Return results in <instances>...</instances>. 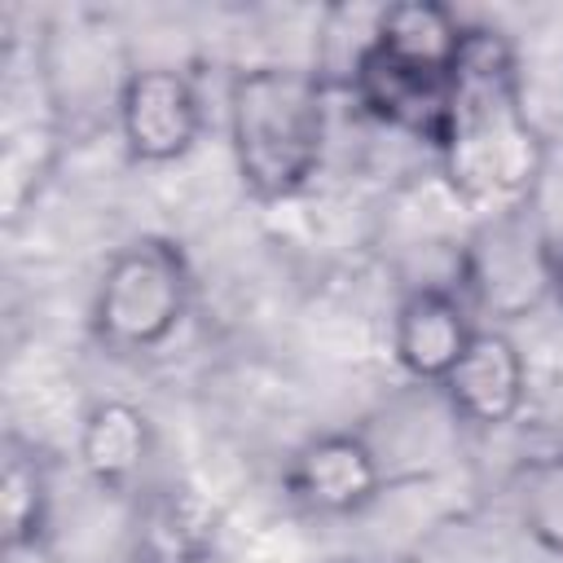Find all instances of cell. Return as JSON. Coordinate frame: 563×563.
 Returning a JSON list of instances; mask_svg holds the SVG:
<instances>
[{
	"instance_id": "cell-16",
	"label": "cell",
	"mask_w": 563,
	"mask_h": 563,
	"mask_svg": "<svg viewBox=\"0 0 563 563\" xmlns=\"http://www.w3.org/2000/svg\"><path fill=\"white\" fill-rule=\"evenodd\" d=\"M550 282H554V295L563 303V238L554 242V264H550Z\"/></svg>"
},
{
	"instance_id": "cell-5",
	"label": "cell",
	"mask_w": 563,
	"mask_h": 563,
	"mask_svg": "<svg viewBox=\"0 0 563 563\" xmlns=\"http://www.w3.org/2000/svg\"><path fill=\"white\" fill-rule=\"evenodd\" d=\"M550 264H554V242L537 233L532 207H528L501 220H479V233L462 260V273L484 312L519 317L545 290H554Z\"/></svg>"
},
{
	"instance_id": "cell-13",
	"label": "cell",
	"mask_w": 563,
	"mask_h": 563,
	"mask_svg": "<svg viewBox=\"0 0 563 563\" xmlns=\"http://www.w3.org/2000/svg\"><path fill=\"white\" fill-rule=\"evenodd\" d=\"M0 515H4V550L22 554L35 550L48 537V515H53V484L44 457L9 440L4 444V471H0Z\"/></svg>"
},
{
	"instance_id": "cell-14",
	"label": "cell",
	"mask_w": 563,
	"mask_h": 563,
	"mask_svg": "<svg viewBox=\"0 0 563 563\" xmlns=\"http://www.w3.org/2000/svg\"><path fill=\"white\" fill-rule=\"evenodd\" d=\"M62 123L53 110L31 114L26 123H9L4 132V154H0V198H4V220H18L26 211V202L40 198L53 163H57V145H62Z\"/></svg>"
},
{
	"instance_id": "cell-11",
	"label": "cell",
	"mask_w": 563,
	"mask_h": 563,
	"mask_svg": "<svg viewBox=\"0 0 563 563\" xmlns=\"http://www.w3.org/2000/svg\"><path fill=\"white\" fill-rule=\"evenodd\" d=\"M369 40H374V48H383L400 62L453 75L462 44H466V22L449 4H435V0H396V4L378 9Z\"/></svg>"
},
{
	"instance_id": "cell-2",
	"label": "cell",
	"mask_w": 563,
	"mask_h": 563,
	"mask_svg": "<svg viewBox=\"0 0 563 563\" xmlns=\"http://www.w3.org/2000/svg\"><path fill=\"white\" fill-rule=\"evenodd\" d=\"M330 84L317 66H242L224 92V132L242 194L290 202L312 185L330 136Z\"/></svg>"
},
{
	"instance_id": "cell-7",
	"label": "cell",
	"mask_w": 563,
	"mask_h": 563,
	"mask_svg": "<svg viewBox=\"0 0 563 563\" xmlns=\"http://www.w3.org/2000/svg\"><path fill=\"white\" fill-rule=\"evenodd\" d=\"M449 88L453 75L400 62L383 48H374V40L361 48L352 75H347V92L352 101L383 128L405 132L422 145L435 150L440 132H444V110H449Z\"/></svg>"
},
{
	"instance_id": "cell-17",
	"label": "cell",
	"mask_w": 563,
	"mask_h": 563,
	"mask_svg": "<svg viewBox=\"0 0 563 563\" xmlns=\"http://www.w3.org/2000/svg\"><path fill=\"white\" fill-rule=\"evenodd\" d=\"M343 563H356V559H343Z\"/></svg>"
},
{
	"instance_id": "cell-1",
	"label": "cell",
	"mask_w": 563,
	"mask_h": 563,
	"mask_svg": "<svg viewBox=\"0 0 563 563\" xmlns=\"http://www.w3.org/2000/svg\"><path fill=\"white\" fill-rule=\"evenodd\" d=\"M435 158L449 194L475 220L528 211L545 180L550 145L528 110L519 53L497 26L466 22Z\"/></svg>"
},
{
	"instance_id": "cell-8",
	"label": "cell",
	"mask_w": 563,
	"mask_h": 563,
	"mask_svg": "<svg viewBox=\"0 0 563 563\" xmlns=\"http://www.w3.org/2000/svg\"><path fill=\"white\" fill-rule=\"evenodd\" d=\"M449 413L471 431L510 427L528 400V361L501 325H479L462 361L435 387Z\"/></svg>"
},
{
	"instance_id": "cell-9",
	"label": "cell",
	"mask_w": 563,
	"mask_h": 563,
	"mask_svg": "<svg viewBox=\"0 0 563 563\" xmlns=\"http://www.w3.org/2000/svg\"><path fill=\"white\" fill-rule=\"evenodd\" d=\"M475 330L479 325L471 317V303L457 290L418 282L400 295L391 312V361L400 365L405 378L422 387H440L449 369L462 361Z\"/></svg>"
},
{
	"instance_id": "cell-12",
	"label": "cell",
	"mask_w": 563,
	"mask_h": 563,
	"mask_svg": "<svg viewBox=\"0 0 563 563\" xmlns=\"http://www.w3.org/2000/svg\"><path fill=\"white\" fill-rule=\"evenodd\" d=\"M211 537V515L189 488H158L136 519V563H202Z\"/></svg>"
},
{
	"instance_id": "cell-4",
	"label": "cell",
	"mask_w": 563,
	"mask_h": 563,
	"mask_svg": "<svg viewBox=\"0 0 563 563\" xmlns=\"http://www.w3.org/2000/svg\"><path fill=\"white\" fill-rule=\"evenodd\" d=\"M202 92L180 66H132L114 106V132L132 163H176L202 141Z\"/></svg>"
},
{
	"instance_id": "cell-6",
	"label": "cell",
	"mask_w": 563,
	"mask_h": 563,
	"mask_svg": "<svg viewBox=\"0 0 563 563\" xmlns=\"http://www.w3.org/2000/svg\"><path fill=\"white\" fill-rule=\"evenodd\" d=\"M282 488L308 515L347 519L378 501L383 457L361 431H317L286 457Z\"/></svg>"
},
{
	"instance_id": "cell-15",
	"label": "cell",
	"mask_w": 563,
	"mask_h": 563,
	"mask_svg": "<svg viewBox=\"0 0 563 563\" xmlns=\"http://www.w3.org/2000/svg\"><path fill=\"white\" fill-rule=\"evenodd\" d=\"M515 510L523 532L563 563V449L532 457L515 479Z\"/></svg>"
},
{
	"instance_id": "cell-3",
	"label": "cell",
	"mask_w": 563,
	"mask_h": 563,
	"mask_svg": "<svg viewBox=\"0 0 563 563\" xmlns=\"http://www.w3.org/2000/svg\"><path fill=\"white\" fill-rule=\"evenodd\" d=\"M194 303V268L172 238L141 233L123 242L88 299V334L110 356L158 352Z\"/></svg>"
},
{
	"instance_id": "cell-10",
	"label": "cell",
	"mask_w": 563,
	"mask_h": 563,
	"mask_svg": "<svg viewBox=\"0 0 563 563\" xmlns=\"http://www.w3.org/2000/svg\"><path fill=\"white\" fill-rule=\"evenodd\" d=\"M154 449H158V440H154L150 413L132 400H119V396L92 400L84 422H79V440H75L84 479L106 497L141 493L150 462H154Z\"/></svg>"
}]
</instances>
